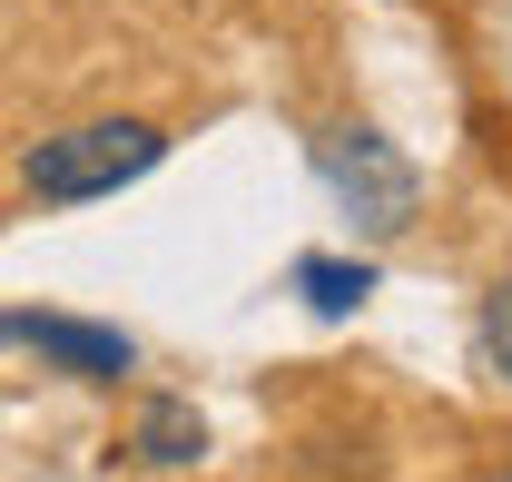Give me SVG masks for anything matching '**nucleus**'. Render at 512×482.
<instances>
[{"instance_id": "nucleus-1", "label": "nucleus", "mask_w": 512, "mask_h": 482, "mask_svg": "<svg viewBox=\"0 0 512 482\" xmlns=\"http://www.w3.org/2000/svg\"><path fill=\"white\" fill-rule=\"evenodd\" d=\"M158 158H168V138L148 119H89V128L40 138L20 158V178H30V197H50V207H89V197H119L128 178H148Z\"/></svg>"}, {"instance_id": "nucleus-2", "label": "nucleus", "mask_w": 512, "mask_h": 482, "mask_svg": "<svg viewBox=\"0 0 512 482\" xmlns=\"http://www.w3.org/2000/svg\"><path fill=\"white\" fill-rule=\"evenodd\" d=\"M316 178L335 187V207H345L365 237H404L414 207H424L414 158H404L384 128H325V138H316Z\"/></svg>"}, {"instance_id": "nucleus-3", "label": "nucleus", "mask_w": 512, "mask_h": 482, "mask_svg": "<svg viewBox=\"0 0 512 482\" xmlns=\"http://www.w3.org/2000/svg\"><path fill=\"white\" fill-rule=\"evenodd\" d=\"M0 345H40L79 384H119L128 364H138V345H128L119 325H79V315H0Z\"/></svg>"}, {"instance_id": "nucleus-4", "label": "nucleus", "mask_w": 512, "mask_h": 482, "mask_svg": "<svg viewBox=\"0 0 512 482\" xmlns=\"http://www.w3.org/2000/svg\"><path fill=\"white\" fill-rule=\"evenodd\" d=\"M128 453H138L148 473H178V463H197V453H207V423H197V404H178V394H148V404H138V423H128Z\"/></svg>"}, {"instance_id": "nucleus-5", "label": "nucleus", "mask_w": 512, "mask_h": 482, "mask_svg": "<svg viewBox=\"0 0 512 482\" xmlns=\"http://www.w3.org/2000/svg\"><path fill=\"white\" fill-rule=\"evenodd\" d=\"M296 286H306L316 315H355V305L375 296V266H365V256H306V266H296Z\"/></svg>"}, {"instance_id": "nucleus-6", "label": "nucleus", "mask_w": 512, "mask_h": 482, "mask_svg": "<svg viewBox=\"0 0 512 482\" xmlns=\"http://www.w3.org/2000/svg\"><path fill=\"white\" fill-rule=\"evenodd\" d=\"M483 355L512 374V286H503V296H483Z\"/></svg>"}]
</instances>
